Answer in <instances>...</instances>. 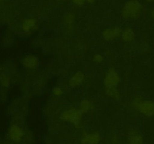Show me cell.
Returning a JSON list of instances; mask_svg holds the SVG:
<instances>
[{"label": "cell", "mask_w": 154, "mask_h": 144, "mask_svg": "<svg viewBox=\"0 0 154 144\" xmlns=\"http://www.w3.org/2000/svg\"><path fill=\"white\" fill-rule=\"evenodd\" d=\"M120 81L118 73L114 68H110L105 74L104 84L105 87V92L108 95L118 100L120 98V94L117 91V85Z\"/></svg>", "instance_id": "1"}, {"label": "cell", "mask_w": 154, "mask_h": 144, "mask_svg": "<svg viewBox=\"0 0 154 144\" xmlns=\"http://www.w3.org/2000/svg\"><path fill=\"white\" fill-rule=\"evenodd\" d=\"M142 4L138 0H128L121 10V15L123 19H138L142 11Z\"/></svg>", "instance_id": "2"}, {"label": "cell", "mask_w": 154, "mask_h": 144, "mask_svg": "<svg viewBox=\"0 0 154 144\" xmlns=\"http://www.w3.org/2000/svg\"><path fill=\"white\" fill-rule=\"evenodd\" d=\"M81 115H82V112H81L80 110L71 108V109L64 111L62 113L61 118L64 121L72 123L75 125H78L81 118Z\"/></svg>", "instance_id": "3"}, {"label": "cell", "mask_w": 154, "mask_h": 144, "mask_svg": "<svg viewBox=\"0 0 154 144\" xmlns=\"http://www.w3.org/2000/svg\"><path fill=\"white\" fill-rule=\"evenodd\" d=\"M146 116H154V100H141L137 107Z\"/></svg>", "instance_id": "4"}, {"label": "cell", "mask_w": 154, "mask_h": 144, "mask_svg": "<svg viewBox=\"0 0 154 144\" xmlns=\"http://www.w3.org/2000/svg\"><path fill=\"white\" fill-rule=\"evenodd\" d=\"M122 32H123L122 28L118 26L107 28L103 32V38L106 40H112L121 35Z\"/></svg>", "instance_id": "5"}, {"label": "cell", "mask_w": 154, "mask_h": 144, "mask_svg": "<svg viewBox=\"0 0 154 144\" xmlns=\"http://www.w3.org/2000/svg\"><path fill=\"white\" fill-rule=\"evenodd\" d=\"M22 64L24 67L29 69L35 68L38 64L37 57L33 55H29L24 57L22 60Z\"/></svg>", "instance_id": "6"}, {"label": "cell", "mask_w": 154, "mask_h": 144, "mask_svg": "<svg viewBox=\"0 0 154 144\" xmlns=\"http://www.w3.org/2000/svg\"><path fill=\"white\" fill-rule=\"evenodd\" d=\"M84 80V74L81 71H78L70 78L69 80V85L71 87H77L81 85Z\"/></svg>", "instance_id": "7"}, {"label": "cell", "mask_w": 154, "mask_h": 144, "mask_svg": "<svg viewBox=\"0 0 154 144\" xmlns=\"http://www.w3.org/2000/svg\"><path fill=\"white\" fill-rule=\"evenodd\" d=\"M100 140L99 134L94 133L91 134H87L83 137L82 143L83 144H98Z\"/></svg>", "instance_id": "8"}, {"label": "cell", "mask_w": 154, "mask_h": 144, "mask_svg": "<svg viewBox=\"0 0 154 144\" xmlns=\"http://www.w3.org/2000/svg\"><path fill=\"white\" fill-rule=\"evenodd\" d=\"M10 136L13 140L20 141L23 136V131L18 126L14 125L11 128Z\"/></svg>", "instance_id": "9"}, {"label": "cell", "mask_w": 154, "mask_h": 144, "mask_svg": "<svg viewBox=\"0 0 154 144\" xmlns=\"http://www.w3.org/2000/svg\"><path fill=\"white\" fill-rule=\"evenodd\" d=\"M36 20L34 18H28L23 21L22 24V29L24 32H29L35 27Z\"/></svg>", "instance_id": "10"}, {"label": "cell", "mask_w": 154, "mask_h": 144, "mask_svg": "<svg viewBox=\"0 0 154 144\" xmlns=\"http://www.w3.org/2000/svg\"><path fill=\"white\" fill-rule=\"evenodd\" d=\"M121 37L124 41H132L135 39V32L131 28H126L122 32Z\"/></svg>", "instance_id": "11"}, {"label": "cell", "mask_w": 154, "mask_h": 144, "mask_svg": "<svg viewBox=\"0 0 154 144\" xmlns=\"http://www.w3.org/2000/svg\"><path fill=\"white\" fill-rule=\"evenodd\" d=\"M64 24L67 29L71 30L73 28L74 24H75V16L73 14L69 13L65 15Z\"/></svg>", "instance_id": "12"}, {"label": "cell", "mask_w": 154, "mask_h": 144, "mask_svg": "<svg viewBox=\"0 0 154 144\" xmlns=\"http://www.w3.org/2000/svg\"><path fill=\"white\" fill-rule=\"evenodd\" d=\"M90 102L87 99H84L81 101V104H80V108L79 110H81V112L82 113H85L87 111L90 110Z\"/></svg>", "instance_id": "13"}, {"label": "cell", "mask_w": 154, "mask_h": 144, "mask_svg": "<svg viewBox=\"0 0 154 144\" xmlns=\"http://www.w3.org/2000/svg\"><path fill=\"white\" fill-rule=\"evenodd\" d=\"M130 144H142L143 137L141 134H135L130 136L129 139Z\"/></svg>", "instance_id": "14"}, {"label": "cell", "mask_w": 154, "mask_h": 144, "mask_svg": "<svg viewBox=\"0 0 154 144\" xmlns=\"http://www.w3.org/2000/svg\"><path fill=\"white\" fill-rule=\"evenodd\" d=\"M73 3L78 6H81L85 4V2H88L90 4H93L95 2V0H72Z\"/></svg>", "instance_id": "15"}, {"label": "cell", "mask_w": 154, "mask_h": 144, "mask_svg": "<svg viewBox=\"0 0 154 144\" xmlns=\"http://www.w3.org/2000/svg\"><path fill=\"white\" fill-rule=\"evenodd\" d=\"M53 94L56 96H60L63 94V89L60 87H55L53 88Z\"/></svg>", "instance_id": "16"}, {"label": "cell", "mask_w": 154, "mask_h": 144, "mask_svg": "<svg viewBox=\"0 0 154 144\" xmlns=\"http://www.w3.org/2000/svg\"><path fill=\"white\" fill-rule=\"evenodd\" d=\"M93 61L96 63H101L103 61V57L100 54H96L93 57Z\"/></svg>", "instance_id": "17"}, {"label": "cell", "mask_w": 154, "mask_h": 144, "mask_svg": "<svg viewBox=\"0 0 154 144\" xmlns=\"http://www.w3.org/2000/svg\"><path fill=\"white\" fill-rule=\"evenodd\" d=\"M150 17H151V19L154 21V8H153L151 10H150Z\"/></svg>", "instance_id": "18"}, {"label": "cell", "mask_w": 154, "mask_h": 144, "mask_svg": "<svg viewBox=\"0 0 154 144\" xmlns=\"http://www.w3.org/2000/svg\"><path fill=\"white\" fill-rule=\"evenodd\" d=\"M147 2H149V3H153L154 2V0H145Z\"/></svg>", "instance_id": "19"}, {"label": "cell", "mask_w": 154, "mask_h": 144, "mask_svg": "<svg viewBox=\"0 0 154 144\" xmlns=\"http://www.w3.org/2000/svg\"><path fill=\"white\" fill-rule=\"evenodd\" d=\"M58 1H62V0H58Z\"/></svg>", "instance_id": "20"}, {"label": "cell", "mask_w": 154, "mask_h": 144, "mask_svg": "<svg viewBox=\"0 0 154 144\" xmlns=\"http://www.w3.org/2000/svg\"><path fill=\"white\" fill-rule=\"evenodd\" d=\"M0 1H2V0H0Z\"/></svg>", "instance_id": "21"}]
</instances>
